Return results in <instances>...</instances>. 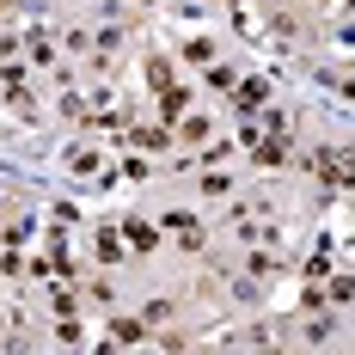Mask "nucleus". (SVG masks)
Instances as JSON below:
<instances>
[]
</instances>
